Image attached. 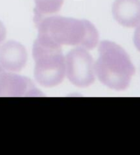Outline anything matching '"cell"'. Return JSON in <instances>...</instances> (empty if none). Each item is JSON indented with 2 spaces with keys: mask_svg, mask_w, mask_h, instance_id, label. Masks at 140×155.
I'll use <instances>...</instances> for the list:
<instances>
[{
  "mask_svg": "<svg viewBox=\"0 0 140 155\" xmlns=\"http://www.w3.org/2000/svg\"><path fill=\"white\" fill-rule=\"evenodd\" d=\"M133 42L135 48L140 52V24L135 27L134 36H133Z\"/></svg>",
  "mask_w": 140,
  "mask_h": 155,
  "instance_id": "obj_9",
  "label": "cell"
},
{
  "mask_svg": "<svg viewBox=\"0 0 140 155\" xmlns=\"http://www.w3.org/2000/svg\"><path fill=\"white\" fill-rule=\"evenodd\" d=\"M3 70H4V69H3V67H2V66L0 65V73H1V72L3 71Z\"/></svg>",
  "mask_w": 140,
  "mask_h": 155,
  "instance_id": "obj_11",
  "label": "cell"
},
{
  "mask_svg": "<svg viewBox=\"0 0 140 155\" xmlns=\"http://www.w3.org/2000/svg\"><path fill=\"white\" fill-rule=\"evenodd\" d=\"M65 76L78 87H87L95 83L94 60L87 50L77 47L65 56Z\"/></svg>",
  "mask_w": 140,
  "mask_h": 155,
  "instance_id": "obj_4",
  "label": "cell"
},
{
  "mask_svg": "<svg viewBox=\"0 0 140 155\" xmlns=\"http://www.w3.org/2000/svg\"><path fill=\"white\" fill-rule=\"evenodd\" d=\"M32 55L35 60L34 76L38 84L45 87L62 84L65 78V56L62 46L38 36L33 45Z\"/></svg>",
  "mask_w": 140,
  "mask_h": 155,
  "instance_id": "obj_3",
  "label": "cell"
},
{
  "mask_svg": "<svg viewBox=\"0 0 140 155\" xmlns=\"http://www.w3.org/2000/svg\"><path fill=\"white\" fill-rule=\"evenodd\" d=\"M36 25L38 36L60 46L72 45L92 50L99 43L98 31L87 20L50 16L42 18Z\"/></svg>",
  "mask_w": 140,
  "mask_h": 155,
  "instance_id": "obj_1",
  "label": "cell"
},
{
  "mask_svg": "<svg viewBox=\"0 0 140 155\" xmlns=\"http://www.w3.org/2000/svg\"><path fill=\"white\" fill-rule=\"evenodd\" d=\"M35 3L34 20L37 23L46 15L54 14L59 12L62 8L63 0H35Z\"/></svg>",
  "mask_w": 140,
  "mask_h": 155,
  "instance_id": "obj_8",
  "label": "cell"
},
{
  "mask_svg": "<svg viewBox=\"0 0 140 155\" xmlns=\"http://www.w3.org/2000/svg\"><path fill=\"white\" fill-rule=\"evenodd\" d=\"M112 15L123 27H136L140 24V0H115Z\"/></svg>",
  "mask_w": 140,
  "mask_h": 155,
  "instance_id": "obj_7",
  "label": "cell"
},
{
  "mask_svg": "<svg viewBox=\"0 0 140 155\" xmlns=\"http://www.w3.org/2000/svg\"><path fill=\"white\" fill-rule=\"evenodd\" d=\"M98 54L94 62L96 77L110 89H127L135 74V67L125 49L113 41H102L99 43Z\"/></svg>",
  "mask_w": 140,
  "mask_h": 155,
  "instance_id": "obj_2",
  "label": "cell"
},
{
  "mask_svg": "<svg viewBox=\"0 0 140 155\" xmlns=\"http://www.w3.org/2000/svg\"><path fill=\"white\" fill-rule=\"evenodd\" d=\"M30 78L5 69L0 73V97H41Z\"/></svg>",
  "mask_w": 140,
  "mask_h": 155,
  "instance_id": "obj_5",
  "label": "cell"
},
{
  "mask_svg": "<svg viewBox=\"0 0 140 155\" xmlns=\"http://www.w3.org/2000/svg\"><path fill=\"white\" fill-rule=\"evenodd\" d=\"M6 28L4 27V25L3 24V22L0 21V43H2V42L5 40V38H6Z\"/></svg>",
  "mask_w": 140,
  "mask_h": 155,
  "instance_id": "obj_10",
  "label": "cell"
},
{
  "mask_svg": "<svg viewBox=\"0 0 140 155\" xmlns=\"http://www.w3.org/2000/svg\"><path fill=\"white\" fill-rule=\"evenodd\" d=\"M27 63V50L21 43L8 41L0 46V65L6 71H21Z\"/></svg>",
  "mask_w": 140,
  "mask_h": 155,
  "instance_id": "obj_6",
  "label": "cell"
}]
</instances>
